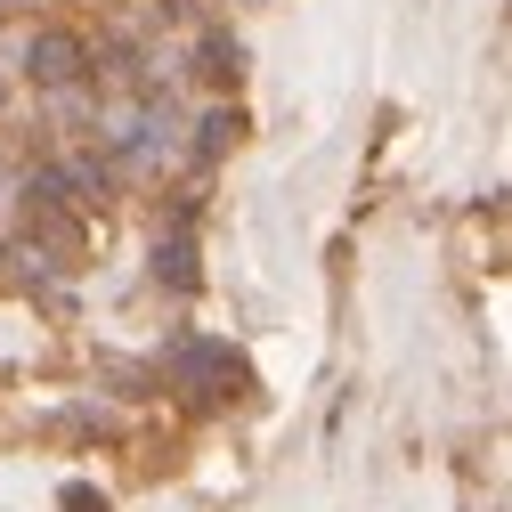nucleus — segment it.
<instances>
[{
    "mask_svg": "<svg viewBox=\"0 0 512 512\" xmlns=\"http://www.w3.org/2000/svg\"><path fill=\"white\" fill-rule=\"evenodd\" d=\"M98 131H106V147H114L122 163H139V171H155L163 155H179V122H171L163 90H155V98H114V106L98 114Z\"/></svg>",
    "mask_w": 512,
    "mask_h": 512,
    "instance_id": "f257e3e1",
    "label": "nucleus"
},
{
    "mask_svg": "<svg viewBox=\"0 0 512 512\" xmlns=\"http://www.w3.org/2000/svg\"><path fill=\"white\" fill-rule=\"evenodd\" d=\"M25 82L33 90H82L90 82V41L74 25H41L25 41Z\"/></svg>",
    "mask_w": 512,
    "mask_h": 512,
    "instance_id": "f03ea898",
    "label": "nucleus"
},
{
    "mask_svg": "<svg viewBox=\"0 0 512 512\" xmlns=\"http://www.w3.org/2000/svg\"><path fill=\"white\" fill-rule=\"evenodd\" d=\"M49 179H57V196H66V212H74V204H106V187H114V171H106L98 155H57Z\"/></svg>",
    "mask_w": 512,
    "mask_h": 512,
    "instance_id": "7ed1b4c3",
    "label": "nucleus"
},
{
    "mask_svg": "<svg viewBox=\"0 0 512 512\" xmlns=\"http://www.w3.org/2000/svg\"><path fill=\"white\" fill-rule=\"evenodd\" d=\"M236 139H244V114H236V106H204V114H196V155H204V163H212L220 147H236Z\"/></svg>",
    "mask_w": 512,
    "mask_h": 512,
    "instance_id": "20e7f679",
    "label": "nucleus"
},
{
    "mask_svg": "<svg viewBox=\"0 0 512 512\" xmlns=\"http://www.w3.org/2000/svg\"><path fill=\"white\" fill-rule=\"evenodd\" d=\"M155 277H171V293H187V285H196V244H187V228L155 244Z\"/></svg>",
    "mask_w": 512,
    "mask_h": 512,
    "instance_id": "39448f33",
    "label": "nucleus"
},
{
    "mask_svg": "<svg viewBox=\"0 0 512 512\" xmlns=\"http://www.w3.org/2000/svg\"><path fill=\"white\" fill-rule=\"evenodd\" d=\"M204 74H212V82H236V74H244V49H236L228 33H204Z\"/></svg>",
    "mask_w": 512,
    "mask_h": 512,
    "instance_id": "423d86ee",
    "label": "nucleus"
},
{
    "mask_svg": "<svg viewBox=\"0 0 512 512\" xmlns=\"http://www.w3.org/2000/svg\"><path fill=\"white\" fill-rule=\"evenodd\" d=\"M0 9H25V0H0Z\"/></svg>",
    "mask_w": 512,
    "mask_h": 512,
    "instance_id": "0eeeda50",
    "label": "nucleus"
},
{
    "mask_svg": "<svg viewBox=\"0 0 512 512\" xmlns=\"http://www.w3.org/2000/svg\"><path fill=\"white\" fill-rule=\"evenodd\" d=\"M0 106H9V90H0Z\"/></svg>",
    "mask_w": 512,
    "mask_h": 512,
    "instance_id": "6e6552de",
    "label": "nucleus"
},
{
    "mask_svg": "<svg viewBox=\"0 0 512 512\" xmlns=\"http://www.w3.org/2000/svg\"><path fill=\"white\" fill-rule=\"evenodd\" d=\"M0 261H9V252H0Z\"/></svg>",
    "mask_w": 512,
    "mask_h": 512,
    "instance_id": "1a4fd4ad",
    "label": "nucleus"
}]
</instances>
